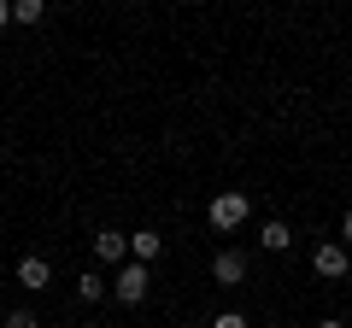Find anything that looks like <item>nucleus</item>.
Listing matches in <instances>:
<instances>
[{
	"label": "nucleus",
	"instance_id": "nucleus-1",
	"mask_svg": "<svg viewBox=\"0 0 352 328\" xmlns=\"http://www.w3.org/2000/svg\"><path fill=\"white\" fill-rule=\"evenodd\" d=\"M311 270H317L323 281H346V276H352V253L340 246V240H323V246L311 253Z\"/></svg>",
	"mask_w": 352,
	"mask_h": 328
},
{
	"label": "nucleus",
	"instance_id": "nucleus-2",
	"mask_svg": "<svg viewBox=\"0 0 352 328\" xmlns=\"http://www.w3.org/2000/svg\"><path fill=\"white\" fill-rule=\"evenodd\" d=\"M147 281H153V270L129 258V264H124V270H118V276H112V293H118V299H124V305H141V299H147Z\"/></svg>",
	"mask_w": 352,
	"mask_h": 328
},
{
	"label": "nucleus",
	"instance_id": "nucleus-3",
	"mask_svg": "<svg viewBox=\"0 0 352 328\" xmlns=\"http://www.w3.org/2000/svg\"><path fill=\"white\" fill-rule=\"evenodd\" d=\"M247 211H252L247 194H217V200H212V229H223V235H229V229L247 223Z\"/></svg>",
	"mask_w": 352,
	"mask_h": 328
},
{
	"label": "nucleus",
	"instance_id": "nucleus-4",
	"mask_svg": "<svg viewBox=\"0 0 352 328\" xmlns=\"http://www.w3.org/2000/svg\"><path fill=\"white\" fill-rule=\"evenodd\" d=\"M94 258L124 270V264H129V235H118V229H100V235H94Z\"/></svg>",
	"mask_w": 352,
	"mask_h": 328
},
{
	"label": "nucleus",
	"instance_id": "nucleus-5",
	"mask_svg": "<svg viewBox=\"0 0 352 328\" xmlns=\"http://www.w3.org/2000/svg\"><path fill=\"white\" fill-rule=\"evenodd\" d=\"M212 276L223 281V288H241V281H247V258H241V253H217L212 258Z\"/></svg>",
	"mask_w": 352,
	"mask_h": 328
},
{
	"label": "nucleus",
	"instance_id": "nucleus-6",
	"mask_svg": "<svg viewBox=\"0 0 352 328\" xmlns=\"http://www.w3.org/2000/svg\"><path fill=\"white\" fill-rule=\"evenodd\" d=\"M159 253H164V235H153V229H141V235H129V258H135V264H153Z\"/></svg>",
	"mask_w": 352,
	"mask_h": 328
},
{
	"label": "nucleus",
	"instance_id": "nucleus-7",
	"mask_svg": "<svg viewBox=\"0 0 352 328\" xmlns=\"http://www.w3.org/2000/svg\"><path fill=\"white\" fill-rule=\"evenodd\" d=\"M53 281V270H47V258H24L18 264V288H30V293H41Z\"/></svg>",
	"mask_w": 352,
	"mask_h": 328
},
{
	"label": "nucleus",
	"instance_id": "nucleus-8",
	"mask_svg": "<svg viewBox=\"0 0 352 328\" xmlns=\"http://www.w3.org/2000/svg\"><path fill=\"white\" fill-rule=\"evenodd\" d=\"M258 240H264V253H288V246H294V229L282 223V217H270V223L258 229Z\"/></svg>",
	"mask_w": 352,
	"mask_h": 328
},
{
	"label": "nucleus",
	"instance_id": "nucleus-9",
	"mask_svg": "<svg viewBox=\"0 0 352 328\" xmlns=\"http://www.w3.org/2000/svg\"><path fill=\"white\" fill-rule=\"evenodd\" d=\"M41 12H47L41 0H12V24H41Z\"/></svg>",
	"mask_w": 352,
	"mask_h": 328
},
{
	"label": "nucleus",
	"instance_id": "nucleus-10",
	"mask_svg": "<svg viewBox=\"0 0 352 328\" xmlns=\"http://www.w3.org/2000/svg\"><path fill=\"white\" fill-rule=\"evenodd\" d=\"M76 293H82V299H100V293H106V281L94 276V270H88V276H76Z\"/></svg>",
	"mask_w": 352,
	"mask_h": 328
},
{
	"label": "nucleus",
	"instance_id": "nucleus-11",
	"mask_svg": "<svg viewBox=\"0 0 352 328\" xmlns=\"http://www.w3.org/2000/svg\"><path fill=\"white\" fill-rule=\"evenodd\" d=\"M0 328H41V323H36V311H12V316H6Z\"/></svg>",
	"mask_w": 352,
	"mask_h": 328
},
{
	"label": "nucleus",
	"instance_id": "nucleus-12",
	"mask_svg": "<svg viewBox=\"0 0 352 328\" xmlns=\"http://www.w3.org/2000/svg\"><path fill=\"white\" fill-rule=\"evenodd\" d=\"M212 328H247V316H241V311H217Z\"/></svg>",
	"mask_w": 352,
	"mask_h": 328
},
{
	"label": "nucleus",
	"instance_id": "nucleus-13",
	"mask_svg": "<svg viewBox=\"0 0 352 328\" xmlns=\"http://www.w3.org/2000/svg\"><path fill=\"white\" fill-rule=\"evenodd\" d=\"M340 246H352V211L340 217Z\"/></svg>",
	"mask_w": 352,
	"mask_h": 328
},
{
	"label": "nucleus",
	"instance_id": "nucleus-14",
	"mask_svg": "<svg viewBox=\"0 0 352 328\" xmlns=\"http://www.w3.org/2000/svg\"><path fill=\"white\" fill-rule=\"evenodd\" d=\"M12 24V0H0V30Z\"/></svg>",
	"mask_w": 352,
	"mask_h": 328
},
{
	"label": "nucleus",
	"instance_id": "nucleus-15",
	"mask_svg": "<svg viewBox=\"0 0 352 328\" xmlns=\"http://www.w3.org/2000/svg\"><path fill=\"white\" fill-rule=\"evenodd\" d=\"M317 328H340V323H335V316H329V323H317Z\"/></svg>",
	"mask_w": 352,
	"mask_h": 328
},
{
	"label": "nucleus",
	"instance_id": "nucleus-16",
	"mask_svg": "<svg viewBox=\"0 0 352 328\" xmlns=\"http://www.w3.org/2000/svg\"><path fill=\"white\" fill-rule=\"evenodd\" d=\"M264 328H282V323H264Z\"/></svg>",
	"mask_w": 352,
	"mask_h": 328
},
{
	"label": "nucleus",
	"instance_id": "nucleus-17",
	"mask_svg": "<svg viewBox=\"0 0 352 328\" xmlns=\"http://www.w3.org/2000/svg\"><path fill=\"white\" fill-rule=\"evenodd\" d=\"M0 323H6V316H0Z\"/></svg>",
	"mask_w": 352,
	"mask_h": 328
}]
</instances>
